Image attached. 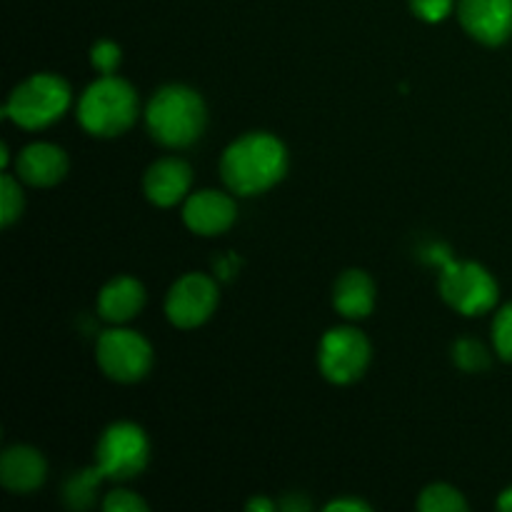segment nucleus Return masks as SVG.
<instances>
[{
	"label": "nucleus",
	"mask_w": 512,
	"mask_h": 512,
	"mask_svg": "<svg viewBox=\"0 0 512 512\" xmlns=\"http://www.w3.org/2000/svg\"><path fill=\"white\" fill-rule=\"evenodd\" d=\"M288 170V150L275 135L248 133L230 143L220 158V175L233 193L260 195L280 183Z\"/></svg>",
	"instance_id": "obj_1"
},
{
	"label": "nucleus",
	"mask_w": 512,
	"mask_h": 512,
	"mask_svg": "<svg viewBox=\"0 0 512 512\" xmlns=\"http://www.w3.org/2000/svg\"><path fill=\"white\" fill-rule=\"evenodd\" d=\"M145 125L155 143L185 148L203 135L205 103L188 85H165L145 108Z\"/></svg>",
	"instance_id": "obj_2"
},
{
	"label": "nucleus",
	"mask_w": 512,
	"mask_h": 512,
	"mask_svg": "<svg viewBox=\"0 0 512 512\" xmlns=\"http://www.w3.org/2000/svg\"><path fill=\"white\" fill-rule=\"evenodd\" d=\"M138 118V95L128 80L100 75L78 103V120L95 138L123 135Z\"/></svg>",
	"instance_id": "obj_3"
},
{
	"label": "nucleus",
	"mask_w": 512,
	"mask_h": 512,
	"mask_svg": "<svg viewBox=\"0 0 512 512\" xmlns=\"http://www.w3.org/2000/svg\"><path fill=\"white\" fill-rule=\"evenodd\" d=\"M70 105V88L63 78L53 73H38L23 80L10 93L3 108V118H10L25 130L48 128L58 118H63Z\"/></svg>",
	"instance_id": "obj_4"
},
{
	"label": "nucleus",
	"mask_w": 512,
	"mask_h": 512,
	"mask_svg": "<svg viewBox=\"0 0 512 512\" xmlns=\"http://www.w3.org/2000/svg\"><path fill=\"white\" fill-rule=\"evenodd\" d=\"M440 295L460 315H483L498 305V283L478 263H458L443 258L440 270Z\"/></svg>",
	"instance_id": "obj_5"
},
{
	"label": "nucleus",
	"mask_w": 512,
	"mask_h": 512,
	"mask_svg": "<svg viewBox=\"0 0 512 512\" xmlns=\"http://www.w3.org/2000/svg\"><path fill=\"white\" fill-rule=\"evenodd\" d=\"M150 443L148 435L135 423H113L98 440L95 448V468L105 480H130L140 475L148 465Z\"/></svg>",
	"instance_id": "obj_6"
},
{
	"label": "nucleus",
	"mask_w": 512,
	"mask_h": 512,
	"mask_svg": "<svg viewBox=\"0 0 512 512\" xmlns=\"http://www.w3.org/2000/svg\"><path fill=\"white\" fill-rule=\"evenodd\" d=\"M100 370L115 383H138L150 373L153 348L140 333L128 328H110L100 333L95 345Z\"/></svg>",
	"instance_id": "obj_7"
},
{
	"label": "nucleus",
	"mask_w": 512,
	"mask_h": 512,
	"mask_svg": "<svg viewBox=\"0 0 512 512\" xmlns=\"http://www.w3.org/2000/svg\"><path fill=\"white\" fill-rule=\"evenodd\" d=\"M370 363V343L360 330L333 328L323 335L318 348V365L325 380L350 385L363 378Z\"/></svg>",
	"instance_id": "obj_8"
},
{
	"label": "nucleus",
	"mask_w": 512,
	"mask_h": 512,
	"mask_svg": "<svg viewBox=\"0 0 512 512\" xmlns=\"http://www.w3.org/2000/svg\"><path fill=\"white\" fill-rule=\"evenodd\" d=\"M218 285L203 273H188L170 288L165 298V315L175 328H198L218 308Z\"/></svg>",
	"instance_id": "obj_9"
},
{
	"label": "nucleus",
	"mask_w": 512,
	"mask_h": 512,
	"mask_svg": "<svg viewBox=\"0 0 512 512\" xmlns=\"http://www.w3.org/2000/svg\"><path fill=\"white\" fill-rule=\"evenodd\" d=\"M460 23L483 45H503L512 38V0H460Z\"/></svg>",
	"instance_id": "obj_10"
},
{
	"label": "nucleus",
	"mask_w": 512,
	"mask_h": 512,
	"mask_svg": "<svg viewBox=\"0 0 512 512\" xmlns=\"http://www.w3.org/2000/svg\"><path fill=\"white\" fill-rule=\"evenodd\" d=\"M235 210L233 198H228L220 190H198L190 195L183 205V220L195 235H220L235 223Z\"/></svg>",
	"instance_id": "obj_11"
},
{
	"label": "nucleus",
	"mask_w": 512,
	"mask_h": 512,
	"mask_svg": "<svg viewBox=\"0 0 512 512\" xmlns=\"http://www.w3.org/2000/svg\"><path fill=\"white\" fill-rule=\"evenodd\" d=\"M193 183V170L180 158H163L153 163L145 173L143 190L148 200L158 208H173L188 195Z\"/></svg>",
	"instance_id": "obj_12"
},
{
	"label": "nucleus",
	"mask_w": 512,
	"mask_h": 512,
	"mask_svg": "<svg viewBox=\"0 0 512 512\" xmlns=\"http://www.w3.org/2000/svg\"><path fill=\"white\" fill-rule=\"evenodd\" d=\"M15 165L23 183L33 188H50L68 173V155L53 143H33L20 150Z\"/></svg>",
	"instance_id": "obj_13"
},
{
	"label": "nucleus",
	"mask_w": 512,
	"mask_h": 512,
	"mask_svg": "<svg viewBox=\"0 0 512 512\" xmlns=\"http://www.w3.org/2000/svg\"><path fill=\"white\" fill-rule=\"evenodd\" d=\"M45 473V458L28 445H13L0 458V483L10 493H33L43 485Z\"/></svg>",
	"instance_id": "obj_14"
},
{
	"label": "nucleus",
	"mask_w": 512,
	"mask_h": 512,
	"mask_svg": "<svg viewBox=\"0 0 512 512\" xmlns=\"http://www.w3.org/2000/svg\"><path fill=\"white\" fill-rule=\"evenodd\" d=\"M145 305V288L140 280L130 278V275H118L103 285L98 295V313L100 318L108 323L123 325L133 320L135 315L143 310Z\"/></svg>",
	"instance_id": "obj_15"
},
{
	"label": "nucleus",
	"mask_w": 512,
	"mask_h": 512,
	"mask_svg": "<svg viewBox=\"0 0 512 512\" xmlns=\"http://www.w3.org/2000/svg\"><path fill=\"white\" fill-rule=\"evenodd\" d=\"M333 305L343 318L363 320L375 308V285L365 270H345L333 290Z\"/></svg>",
	"instance_id": "obj_16"
},
{
	"label": "nucleus",
	"mask_w": 512,
	"mask_h": 512,
	"mask_svg": "<svg viewBox=\"0 0 512 512\" xmlns=\"http://www.w3.org/2000/svg\"><path fill=\"white\" fill-rule=\"evenodd\" d=\"M418 510H423V512H465L468 510V503H465L463 493H460V490H455L453 485L435 483L420 493Z\"/></svg>",
	"instance_id": "obj_17"
},
{
	"label": "nucleus",
	"mask_w": 512,
	"mask_h": 512,
	"mask_svg": "<svg viewBox=\"0 0 512 512\" xmlns=\"http://www.w3.org/2000/svg\"><path fill=\"white\" fill-rule=\"evenodd\" d=\"M100 480L105 478L98 468H88L83 470V473H75L73 478L65 483V503L75 510L88 508L95 500V488H98Z\"/></svg>",
	"instance_id": "obj_18"
},
{
	"label": "nucleus",
	"mask_w": 512,
	"mask_h": 512,
	"mask_svg": "<svg viewBox=\"0 0 512 512\" xmlns=\"http://www.w3.org/2000/svg\"><path fill=\"white\" fill-rule=\"evenodd\" d=\"M453 360L465 373H483L490 368V353L478 340H458L453 348Z\"/></svg>",
	"instance_id": "obj_19"
},
{
	"label": "nucleus",
	"mask_w": 512,
	"mask_h": 512,
	"mask_svg": "<svg viewBox=\"0 0 512 512\" xmlns=\"http://www.w3.org/2000/svg\"><path fill=\"white\" fill-rule=\"evenodd\" d=\"M23 213V190L15 183L13 175L5 173L0 178V223L3 228H10Z\"/></svg>",
	"instance_id": "obj_20"
},
{
	"label": "nucleus",
	"mask_w": 512,
	"mask_h": 512,
	"mask_svg": "<svg viewBox=\"0 0 512 512\" xmlns=\"http://www.w3.org/2000/svg\"><path fill=\"white\" fill-rule=\"evenodd\" d=\"M493 345L495 353H498L505 363H512V303L503 305V308L495 313Z\"/></svg>",
	"instance_id": "obj_21"
},
{
	"label": "nucleus",
	"mask_w": 512,
	"mask_h": 512,
	"mask_svg": "<svg viewBox=\"0 0 512 512\" xmlns=\"http://www.w3.org/2000/svg\"><path fill=\"white\" fill-rule=\"evenodd\" d=\"M120 58H123V55H120V48L113 40H98V43L93 45V50H90V63H93V68L98 70L100 75H115Z\"/></svg>",
	"instance_id": "obj_22"
},
{
	"label": "nucleus",
	"mask_w": 512,
	"mask_h": 512,
	"mask_svg": "<svg viewBox=\"0 0 512 512\" xmlns=\"http://www.w3.org/2000/svg\"><path fill=\"white\" fill-rule=\"evenodd\" d=\"M410 8L425 23H440L453 13V0H410Z\"/></svg>",
	"instance_id": "obj_23"
},
{
	"label": "nucleus",
	"mask_w": 512,
	"mask_h": 512,
	"mask_svg": "<svg viewBox=\"0 0 512 512\" xmlns=\"http://www.w3.org/2000/svg\"><path fill=\"white\" fill-rule=\"evenodd\" d=\"M103 508L108 512H145L148 505H145L143 498L130 493V490H113V493L105 498Z\"/></svg>",
	"instance_id": "obj_24"
},
{
	"label": "nucleus",
	"mask_w": 512,
	"mask_h": 512,
	"mask_svg": "<svg viewBox=\"0 0 512 512\" xmlns=\"http://www.w3.org/2000/svg\"><path fill=\"white\" fill-rule=\"evenodd\" d=\"M328 512H368L370 510V505H365V503H360V500H348V498H343V500H335V503H330L328 508H325Z\"/></svg>",
	"instance_id": "obj_25"
},
{
	"label": "nucleus",
	"mask_w": 512,
	"mask_h": 512,
	"mask_svg": "<svg viewBox=\"0 0 512 512\" xmlns=\"http://www.w3.org/2000/svg\"><path fill=\"white\" fill-rule=\"evenodd\" d=\"M498 510L512 512V485H510L508 490H503V493H500V498H498Z\"/></svg>",
	"instance_id": "obj_26"
},
{
	"label": "nucleus",
	"mask_w": 512,
	"mask_h": 512,
	"mask_svg": "<svg viewBox=\"0 0 512 512\" xmlns=\"http://www.w3.org/2000/svg\"><path fill=\"white\" fill-rule=\"evenodd\" d=\"M248 510H263V512H273V503H270V500H265V498H255V500H250L248 503Z\"/></svg>",
	"instance_id": "obj_27"
}]
</instances>
